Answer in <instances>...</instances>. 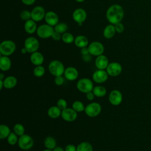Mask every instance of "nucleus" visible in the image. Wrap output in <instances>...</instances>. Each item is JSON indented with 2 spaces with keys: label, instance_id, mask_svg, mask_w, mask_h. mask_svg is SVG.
Instances as JSON below:
<instances>
[{
  "label": "nucleus",
  "instance_id": "nucleus-1",
  "mask_svg": "<svg viewBox=\"0 0 151 151\" xmlns=\"http://www.w3.org/2000/svg\"><path fill=\"white\" fill-rule=\"evenodd\" d=\"M124 17V9L118 4L111 5L106 11V18L111 24L120 22Z\"/></svg>",
  "mask_w": 151,
  "mask_h": 151
},
{
  "label": "nucleus",
  "instance_id": "nucleus-2",
  "mask_svg": "<svg viewBox=\"0 0 151 151\" xmlns=\"http://www.w3.org/2000/svg\"><path fill=\"white\" fill-rule=\"evenodd\" d=\"M65 70L64 64L59 60H52L48 65V70L54 77L62 76L64 74Z\"/></svg>",
  "mask_w": 151,
  "mask_h": 151
},
{
  "label": "nucleus",
  "instance_id": "nucleus-3",
  "mask_svg": "<svg viewBox=\"0 0 151 151\" xmlns=\"http://www.w3.org/2000/svg\"><path fill=\"white\" fill-rule=\"evenodd\" d=\"M16 50L15 42L11 40H4L0 44V53L1 55L9 56Z\"/></svg>",
  "mask_w": 151,
  "mask_h": 151
},
{
  "label": "nucleus",
  "instance_id": "nucleus-4",
  "mask_svg": "<svg viewBox=\"0 0 151 151\" xmlns=\"http://www.w3.org/2000/svg\"><path fill=\"white\" fill-rule=\"evenodd\" d=\"M76 87L81 93H87L93 90L94 86L92 81L88 78H80L77 83Z\"/></svg>",
  "mask_w": 151,
  "mask_h": 151
},
{
  "label": "nucleus",
  "instance_id": "nucleus-5",
  "mask_svg": "<svg viewBox=\"0 0 151 151\" xmlns=\"http://www.w3.org/2000/svg\"><path fill=\"white\" fill-rule=\"evenodd\" d=\"M54 32V28L46 24H42L40 25L37 29V35L42 39H46L50 37H51L52 34Z\"/></svg>",
  "mask_w": 151,
  "mask_h": 151
},
{
  "label": "nucleus",
  "instance_id": "nucleus-6",
  "mask_svg": "<svg viewBox=\"0 0 151 151\" xmlns=\"http://www.w3.org/2000/svg\"><path fill=\"white\" fill-rule=\"evenodd\" d=\"M18 145L19 148L24 150H28L32 148L34 145V140L32 137L28 134H24L19 136Z\"/></svg>",
  "mask_w": 151,
  "mask_h": 151
},
{
  "label": "nucleus",
  "instance_id": "nucleus-7",
  "mask_svg": "<svg viewBox=\"0 0 151 151\" xmlns=\"http://www.w3.org/2000/svg\"><path fill=\"white\" fill-rule=\"evenodd\" d=\"M101 111V105L96 102H92L85 107V113L90 117H95L97 116Z\"/></svg>",
  "mask_w": 151,
  "mask_h": 151
},
{
  "label": "nucleus",
  "instance_id": "nucleus-8",
  "mask_svg": "<svg viewBox=\"0 0 151 151\" xmlns=\"http://www.w3.org/2000/svg\"><path fill=\"white\" fill-rule=\"evenodd\" d=\"M40 47L38 40L34 37H29L25 39L24 41V47L27 49L28 53H32L37 51Z\"/></svg>",
  "mask_w": 151,
  "mask_h": 151
},
{
  "label": "nucleus",
  "instance_id": "nucleus-9",
  "mask_svg": "<svg viewBox=\"0 0 151 151\" xmlns=\"http://www.w3.org/2000/svg\"><path fill=\"white\" fill-rule=\"evenodd\" d=\"M89 53L91 55L99 56L104 52V47L102 43L99 41H93L88 45Z\"/></svg>",
  "mask_w": 151,
  "mask_h": 151
},
{
  "label": "nucleus",
  "instance_id": "nucleus-10",
  "mask_svg": "<svg viewBox=\"0 0 151 151\" xmlns=\"http://www.w3.org/2000/svg\"><path fill=\"white\" fill-rule=\"evenodd\" d=\"M106 70L109 76L116 77L122 73V67L121 64L117 62H111L109 64Z\"/></svg>",
  "mask_w": 151,
  "mask_h": 151
},
{
  "label": "nucleus",
  "instance_id": "nucleus-11",
  "mask_svg": "<svg viewBox=\"0 0 151 151\" xmlns=\"http://www.w3.org/2000/svg\"><path fill=\"white\" fill-rule=\"evenodd\" d=\"M31 19L35 22H38L42 20V19L44 18L46 14L44 8L41 6H35L31 11Z\"/></svg>",
  "mask_w": 151,
  "mask_h": 151
},
{
  "label": "nucleus",
  "instance_id": "nucleus-12",
  "mask_svg": "<svg viewBox=\"0 0 151 151\" xmlns=\"http://www.w3.org/2000/svg\"><path fill=\"white\" fill-rule=\"evenodd\" d=\"M109 74H107L106 70H100L95 71L93 75L92 78L93 81L98 84H101L106 82L108 79Z\"/></svg>",
  "mask_w": 151,
  "mask_h": 151
},
{
  "label": "nucleus",
  "instance_id": "nucleus-13",
  "mask_svg": "<svg viewBox=\"0 0 151 151\" xmlns=\"http://www.w3.org/2000/svg\"><path fill=\"white\" fill-rule=\"evenodd\" d=\"M109 100L112 105L118 106L122 102L123 95L119 90H113L109 94Z\"/></svg>",
  "mask_w": 151,
  "mask_h": 151
},
{
  "label": "nucleus",
  "instance_id": "nucleus-14",
  "mask_svg": "<svg viewBox=\"0 0 151 151\" xmlns=\"http://www.w3.org/2000/svg\"><path fill=\"white\" fill-rule=\"evenodd\" d=\"M61 117L66 122H71L76 120L77 117V112L73 108H66L61 111Z\"/></svg>",
  "mask_w": 151,
  "mask_h": 151
},
{
  "label": "nucleus",
  "instance_id": "nucleus-15",
  "mask_svg": "<svg viewBox=\"0 0 151 151\" xmlns=\"http://www.w3.org/2000/svg\"><path fill=\"white\" fill-rule=\"evenodd\" d=\"M87 18V13L86 11L81 8L76 9L73 13V20L78 23L79 25L85 21Z\"/></svg>",
  "mask_w": 151,
  "mask_h": 151
},
{
  "label": "nucleus",
  "instance_id": "nucleus-16",
  "mask_svg": "<svg viewBox=\"0 0 151 151\" xmlns=\"http://www.w3.org/2000/svg\"><path fill=\"white\" fill-rule=\"evenodd\" d=\"M44 19L46 24L52 27L55 26L59 22V18L58 15L55 12L51 11L46 12Z\"/></svg>",
  "mask_w": 151,
  "mask_h": 151
},
{
  "label": "nucleus",
  "instance_id": "nucleus-17",
  "mask_svg": "<svg viewBox=\"0 0 151 151\" xmlns=\"http://www.w3.org/2000/svg\"><path fill=\"white\" fill-rule=\"evenodd\" d=\"M109 64V63L107 57L103 54L97 56L95 60L96 67L100 70L106 69Z\"/></svg>",
  "mask_w": 151,
  "mask_h": 151
},
{
  "label": "nucleus",
  "instance_id": "nucleus-18",
  "mask_svg": "<svg viewBox=\"0 0 151 151\" xmlns=\"http://www.w3.org/2000/svg\"><path fill=\"white\" fill-rule=\"evenodd\" d=\"M65 78L69 81L76 80L78 76V70L73 67H68L65 68L64 73Z\"/></svg>",
  "mask_w": 151,
  "mask_h": 151
},
{
  "label": "nucleus",
  "instance_id": "nucleus-19",
  "mask_svg": "<svg viewBox=\"0 0 151 151\" xmlns=\"http://www.w3.org/2000/svg\"><path fill=\"white\" fill-rule=\"evenodd\" d=\"M44 60V56L40 52H38L37 51L31 53L30 56V61L34 65L36 66L40 65L43 63Z\"/></svg>",
  "mask_w": 151,
  "mask_h": 151
},
{
  "label": "nucleus",
  "instance_id": "nucleus-20",
  "mask_svg": "<svg viewBox=\"0 0 151 151\" xmlns=\"http://www.w3.org/2000/svg\"><path fill=\"white\" fill-rule=\"evenodd\" d=\"M24 28L25 31L27 34H32L37 31L38 27L37 26V24L35 21L32 19H30L25 22Z\"/></svg>",
  "mask_w": 151,
  "mask_h": 151
},
{
  "label": "nucleus",
  "instance_id": "nucleus-21",
  "mask_svg": "<svg viewBox=\"0 0 151 151\" xmlns=\"http://www.w3.org/2000/svg\"><path fill=\"white\" fill-rule=\"evenodd\" d=\"M11 67V61L8 56L1 55L0 57V69L2 71H8Z\"/></svg>",
  "mask_w": 151,
  "mask_h": 151
},
{
  "label": "nucleus",
  "instance_id": "nucleus-22",
  "mask_svg": "<svg viewBox=\"0 0 151 151\" xmlns=\"http://www.w3.org/2000/svg\"><path fill=\"white\" fill-rule=\"evenodd\" d=\"M74 42L76 47L80 48H82L87 47L88 44V40L86 36L80 35L77 36L75 38Z\"/></svg>",
  "mask_w": 151,
  "mask_h": 151
},
{
  "label": "nucleus",
  "instance_id": "nucleus-23",
  "mask_svg": "<svg viewBox=\"0 0 151 151\" xmlns=\"http://www.w3.org/2000/svg\"><path fill=\"white\" fill-rule=\"evenodd\" d=\"M4 87L6 89H11L15 87L17 84V79L12 76H8L4 79Z\"/></svg>",
  "mask_w": 151,
  "mask_h": 151
},
{
  "label": "nucleus",
  "instance_id": "nucleus-24",
  "mask_svg": "<svg viewBox=\"0 0 151 151\" xmlns=\"http://www.w3.org/2000/svg\"><path fill=\"white\" fill-rule=\"evenodd\" d=\"M116 29L114 27V25L113 24H109L107 25L103 30V36L106 39L111 38L116 34Z\"/></svg>",
  "mask_w": 151,
  "mask_h": 151
},
{
  "label": "nucleus",
  "instance_id": "nucleus-25",
  "mask_svg": "<svg viewBox=\"0 0 151 151\" xmlns=\"http://www.w3.org/2000/svg\"><path fill=\"white\" fill-rule=\"evenodd\" d=\"M61 111L62 110L57 106H54L48 109L47 114L52 119H57L61 115Z\"/></svg>",
  "mask_w": 151,
  "mask_h": 151
},
{
  "label": "nucleus",
  "instance_id": "nucleus-26",
  "mask_svg": "<svg viewBox=\"0 0 151 151\" xmlns=\"http://www.w3.org/2000/svg\"><path fill=\"white\" fill-rule=\"evenodd\" d=\"M44 145L46 149L53 150L57 146V142L54 137L48 136L44 140Z\"/></svg>",
  "mask_w": 151,
  "mask_h": 151
},
{
  "label": "nucleus",
  "instance_id": "nucleus-27",
  "mask_svg": "<svg viewBox=\"0 0 151 151\" xmlns=\"http://www.w3.org/2000/svg\"><path fill=\"white\" fill-rule=\"evenodd\" d=\"M92 91L94 94L95 96L97 97H104L107 93V90L106 88L101 86H97L94 87Z\"/></svg>",
  "mask_w": 151,
  "mask_h": 151
},
{
  "label": "nucleus",
  "instance_id": "nucleus-28",
  "mask_svg": "<svg viewBox=\"0 0 151 151\" xmlns=\"http://www.w3.org/2000/svg\"><path fill=\"white\" fill-rule=\"evenodd\" d=\"M11 130L9 127L5 124H1L0 126V139H4L7 138L9 134L11 133Z\"/></svg>",
  "mask_w": 151,
  "mask_h": 151
},
{
  "label": "nucleus",
  "instance_id": "nucleus-29",
  "mask_svg": "<svg viewBox=\"0 0 151 151\" xmlns=\"http://www.w3.org/2000/svg\"><path fill=\"white\" fill-rule=\"evenodd\" d=\"M77 151H93V146L90 143L83 142L78 145Z\"/></svg>",
  "mask_w": 151,
  "mask_h": 151
},
{
  "label": "nucleus",
  "instance_id": "nucleus-30",
  "mask_svg": "<svg viewBox=\"0 0 151 151\" xmlns=\"http://www.w3.org/2000/svg\"><path fill=\"white\" fill-rule=\"evenodd\" d=\"M54 28L55 31L63 34L68 29V25L64 22H58L55 26H54Z\"/></svg>",
  "mask_w": 151,
  "mask_h": 151
},
{
  "label": "nucleus",
  "instance_id": "nucleus-31",
  "mask_svg": "<svg viewBox=\"0 0 151 151\" xmlns=\"http://www.w3.org/2000/svg\"><path fill=\"white\" fill-rule=\"evenodd\" d=\"M61 40L65 44H71L72 42H74L75 38L72 34L65 32L62 34Z\"/></svg>",
  "mask_w": 151,
  "mask_h": 151
},
{
  "label": "nucleus",
  "instance_id": "nucleus-32",
  "mask_svg": "<svg viewBox=\"0 0 151 151\" xmlns=\"http://www.w3.org/2000/svg\"><path fill=\"white\" fill-rule=\"evenodd\" d=\"M72 108L77 113L83 111L85 110V106L84 104L79 100H76L73 102L72 104Z\"/></svg>",
  "mask_w": 151,
  "mask_h": 151
},
{
  "label": "nucleus",
  "instance_id": "nucleus-33",
  "mask_svg": "<svg viewBox=\"0 0 151 151\" xmlns=\"http://www.w3.org/2000/svg\"><path fill=\"white\" fill-rule=\"evenodd\" d=\"M14 132L17 134L18 136H21L24 134L25 128L24 126L21 123H17L13 127Z\"/></svg>",
  "mask_w": 151,
  "mask_h": 151
},
{
  "label": "nucleus",
  "instance_id": "nucleus-34",
  "mask_svg": "<svg viewBox=\"0 0 151 151\" xmlns=\"http://www.w3.org/2000/svg\"><path fill=\"white\" fill-rule=\"evenodd\" d=\"M45 68L41 65H37L33 70V74L37 77H42L45 74Z\"/></svg>",
  "mask_w": 151,
  "mask_h": 151
},
{
  "label": "nucleus",
  "instance_id": "nucleus-35",
  "mask_svg": "<svg viewBox=\"0 0 151 151\" xmlns=\"http://www.w3.org/2000/svg\"><path fill=\"white\" fill-rule=\"evenodd\" d=\"M18 135L15 134L14 132H11V133L9 134V136L7 137V142L8 144L10 145H15V144L18 143Z\"/></svg>",
  "mask_w": 151,
  "mask_h": 151
},
{
  "label": "nucleus",
  "instance_id": "nucleus-36",
  "mask_svg": "<svg viewBox=\"0 0 151 151\" xmlns=\"http://www.w3.org/2000/svg\"><path fill=\"white\" fill-rule=\"evenodd\" d=\"M20 18L23 21H27L31 19V13L28 10H24L20 13Z\"/></svg>",
  "mask_w": 151,
  "mask_h": 151
},
{
  "label": "nucleus",
  "instance_id": "nucleus-37",
  "mask_svg": "<svg viewBox=\"0 0 151 151\" xmlns=\"http://www.w3.org/2000/svg\"><path fill=\"white\" fill-rule=\"evenodd\" d=\"M57 106L61 110H64L67 107V101L64 99H60L57 102Z\"/></svg>",
  "mask_w": 151,
  "mask_h": 151
},
{
  "label": "nucleus",
  "instance_id": "nucleus-38",
  "mask_svg": "<svg viewBox=\"0 0 151 151\" xmlns=\"http://www.w3.org/2000/svg\"><path fill=\"white\" fill-rule=\"evenodd\" d=\"M114 27L116 29V31L119 34L122 33L124 30V27L121 22L114 24Z\"/></svg>",
  "mask_w": 151,
  "mask_h": 151
},
{
  "label": "nucleus",
  "instance_id": "nucleus-39",
  "mask_svg": "<svg viewBox=\"0 0 151 151\" xmlns=\"http://www.w3.org/2000/svg\"><path fill=\"white\" fill-rule=\"evenodd\" d=\"M64 82V78L62 76L55 77L54 83L57 86H61Z\"/></svg>",
  "mask_w": 151,
  "mask_h": 151
},
{
  "label": "nucleus",
  "instance_id": "nucleus-40",
  "mask_svg": "<svg viewBox=\"0 0 151 151\" xmlns=\"http://www.w3.org/2000/svg\"><path fill=\"white\" fill-rule=\"evenodd\" d=\"M61 37H62V35L61 34L54 31V33L52 34V35L51 36V38H52V39H53L55 41H59L61 39Z\"/></svg>",
  "mask_w": 151,
  "mask_h": 151
},
{
  "label": "nucleus",
  "instance_id": "nucleus-41",
  "mask_svg": "<svg viewBox=\"0 0 151 151\" xmlns=\"http://www.w3.org/2000/svg\"><path fill=\"white\" fill-rule=\"evenodd\" d=\"M65 151H77V147L73 144H68L65 146Z\"/></svg>",
  "mask_w": 151,
  "mask_h": 151
},
{
  "label": "nucleus",
  "instance_id": "nucleus-42",
  "mask_svg": "<svg viewBox=\"0 0 151 151\" xmlns=\"http://www.w3.org/2000/svg\"><path fill=\"white\" fill-rule=\"evenodd\" d=\"M94 96H95V95H94V94L93 93V92L92 91L86 93V98L89 101L93 100L94 99Z\"/></svg>",
  "mask_w": 151,
  "mask_h": 151
},
{
  "label": "nucleus",
  "instance_id": "nucleus-43",
  "mask_svg": "<svg viewBox=\"0 0 151 151\" xmlns=\"http://www.w3.org/2000/svg\"><path fill=\"white\" fill-rule=\"evenodd\" d=\"M80 52H81V54H82V55H87V54H90L88 47L81 48V51Z\"/></svg>",
  "mask_w": 151,
  "mask_h": 151
},
{
  "label": "nucleus",
  "instance_id": "nucleus-44",
  "mask_svg": "<svg viewBox=\"0 0 151 151\" xmlns=\"http://www.w3.org/2000/svg\"><path fill=\"white\" fill-rule=\"evenodd\" d=\"M21 1L26 5H31L35 2V0H21Z\"/></svg>",
  "mask_w": 151,
  "mask_h": 151
},
{
  "label": "nucleus",
  "instance_id": "nucleus-45",
  "mask_svg": "<svg viewBox=\"0 0 151 151\" xmlns=\"http://www.w3.org/2000/svg\"><path fill=\"white\" fill-rule=\"evenodd\" d=\"M91 54H87V55H83V59L84 61H86V62H88L89 61L91 60Z\"/></svg>",
  "mask_w": 151,
  "mask_h": 151
},
{
  "label": "nucleus",
  "instance_id": "nucleus-46",
  "mask_svg": "<svg viewBox=\"0 0 151 151\" xmlns=\"http://www.w3.org/2000/svg\"><path fill=\"white\" fill-rule=\"evenodd\" d=\"M52 151H65V150L63 149V148H62L60 146H56L53 150Z\"/></svg>",
  "mask_w": 151,
  "mask_h": 151
},
{
  "label": "nucleus",
  "instance_id": "nucleus-47",
  "mask_svg": "<svg viewBox=\"0 0 151 151\" xmlns=\"http://www.w3.org/2000/svg\"><path fill=\"white\" fill-rule=\"evenodd\" d=\"M21 53L22 54H25L26 53H27L28 52V51H27V49L24 47L23 48H21Z\"/></svg>",
  "mask_w": 151,
  "mask_h": 151
},
{
  "label": "nucleus",
  "instance_id": "nucleus-48",
  "mask_svg": "<svg viewBox=\"0 0 151 151\" xmlns=\"http://www.w3.org/2000/svg\"><path fill=\"white\" fill-rule=\"evenodd\" d=\"M3 87H4V81L3 80H0V90H2Z\"/></svg>",
  "mask_w": 151,
  "mask_h": 151
},
{
  "label": "nucleus",
  "instance_id": "nucleus-49",
  "mask_svg": "<svg viewBox=\"0 0 151 151\" xmlns=\"http://www.w3.org/2000/svg\"><path fill=\"white\" fill-rule=\"evenodd\" d=\"M5 78V75L2 73H0V80H3Z\"/></svg>",
  "mask_w": 151,
  "mask_h": 151
},
{
  "label": "nucleus",
  "instance_id": "nucleus-50",
  "mask_svg": "<svg viewBox=\"0 0 151 151\" xmlns=\"http://www.w3.org/2000/svg\"><path fill=\"white\" fill-rule=\"evenodd\" d=\"M76 1H77V2H84L85 0H75Z\"/></svg>",
  "mask_w": 151,
  "mask_h": 151
},
{
  "label": "nucleus",
  "instance_id": "nucleus-51",
  "mask_svg": "<svg viewBox=\"0 0 151 151\" xmlns=\"http://www.w3.org/2000/svg\"><path fill=\"white\" fill-rule=\"evenodd\" d=\"M42 151H52V150H50V149H46Z\"/></svg>",
  "mask_w": 151,
  "mask_h": 151
}]
</instances>
